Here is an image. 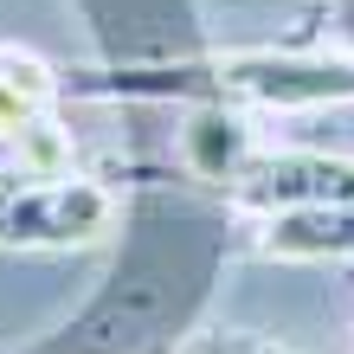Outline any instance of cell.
Wrapping results in <instances>:
<instances>
[{
	"label": "cell",
	"instance_id": "6",
	"mask_svg": "<svg viewBox=\"0 0 354 354\" xmlns=\"http://www.w3.org/2000/svg\"><path fill=\"white\" fill-rule=\"evenodd\" d=\"M239 252L270 264H354V200L239 219Z\"/></svg>",
	"mask_w": 354,
	"mask_h": 354
},
{
	"label": "cell",
	"instance_id": "5",
	"mask_svg": "<svg viewBox=\"0 0 354 354\" xmlns=\"http://www.w3.org/2000/svg\"><path fill=\"white\" fill-rule=\"evenodd\" d=\"M225 206L239 219L258 213H283V206H328V200H354V161L328 155V149H297V142L264 136L252 161L225 180Z\"/></svg>",
	"mask_w": 354,
	"mask_h": 354
},
{
	"label": "cell",
	"instance_id": "1",
	"mask_svg": "<svg viewBox=\"0 0 354 354\" xmlns=\"http://www.w3.org/2000/svg\"><path fill=\"white\" fill-rule=\"evenodd\" d=\"M129 187L103 283L26 354H174L239 258V213L168 161L116 168Z\"/></svg>",
	"mask_w": 354,
	"mask_h": 354
},
{
	"label": "cell",
	"instance_id": "4",
	"mask_svg": "<svg viewBox=\"0 0 354 354\" xmlns=\"http://www.w3.org/2000/svg\"><path fill=\"white\" fill-rule=\"evenodd\" d=\"M65 65L32 46L0 39V168H77V142L65 122Z\"/></svg>",
	"mask_w": 354,
	"mask_h": 354
},
{
	"label": "cell",
	"instance_id": "2",
	"mask_svg": "<svg viewBox=\"0 0 354 354\" xmlns=\"http://www.w3.org/2000/svg\"><path fill=\"white\" fill-rule=\"evenodd\" d=\"M65 97H122V103H225L252 116H303L354 103V58L316 32H290L277 46H180L142 58L65 65Z\"/></svg>",
	"mask_w": 354,
	"mask_h": 354
},
{
	"label": "cell",
	"instance_id": "3",
	"mask_svg": "<svg viewBox=\"0 0 354 354\" xmlns=\"http://www.w3.org/2000/svg\"><path fill=\"white\" fill-rule=\"evenodd\" d=\"M129 187L122 174H91V168H52V174H26V168H0V252H32V258H58V252H97L116 239Z\"/></svg>",
	"mask_w": 354,
	"mask_h": 354
}]
</instances>
